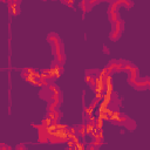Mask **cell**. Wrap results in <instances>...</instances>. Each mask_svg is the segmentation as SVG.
Listing matches in <instances>:
<instances>
[{"instance_id":"6da1fadb","label":"cell","mask_w":150,"mask_h":150,"mask_svg":"<svg viewBox=\"0 0 150 150\" xmlns=\"http://www.w3.org/2000/svg\"><path fill=\"white\" fill-rule=\"evenodd\" d=\"M112 27L114 28H112V30L110 33V39L111 40H117L118 36L121 35L122 30H123V22L121 20H118V21H116V22L112 23Z\"/></svg>"},{"instance_id":"7a4b0ae2","label":"cell","mask_w":150,"mask_h":150,"mask_svg":"<svg viewBox=\"0 0 150 150\" xmlns=\"http://www.w3.org/2000/svg\"><path fill=\"white\" fill-rule=\"evenodd\" d=\"M108 14H109V19H110V21H111L112 23L120 20V14H118L117 11H109Z\"/></svg>"},{"instance_id":"3957f363","label":"cell","mask_w":150,"mask_h":150,"mask_svg":"<svg viewBox=\"0 0 150 150\" xmlns=\"http://www.w3.org/2000/svg\"><path fill=\"white\" fill-rule=\"evenodd\" d=\"M62 2H63V4H66L67 6H70V7H71V6H73V4H74V0H62Z\"/></svg>"}]
</instances>
